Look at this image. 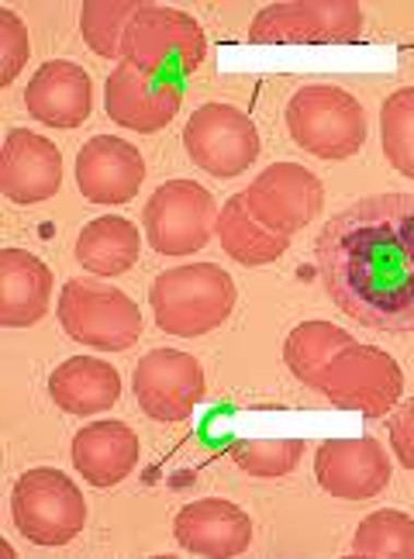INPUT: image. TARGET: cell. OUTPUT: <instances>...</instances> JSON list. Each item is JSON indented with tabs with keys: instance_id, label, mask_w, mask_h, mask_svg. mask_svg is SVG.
<instances>
[{
	"instance_id": "obj_27",
	"label": "cell",
	"mask_w": 414,
	"mask_h": 559,
	"mask_svg": "<svg viewBox=\"0 0 414 559\" xmlns=\"http://www.w3.org/2000/svg\"><path fill=\"white\" fill-rule=\"evenodd\" d=\"M304 456L300 439H243L232 445V463L249 477L276 480L297 469Z\"/></svg>"
},
{
	"instance_id": "obj_20",
	"label": "cell",
	"mask_w": 414,
	"mask_h": 559,
	"mask_svg": "<svg viewBox=\"0 0 414 559\" xmlns=\"http://www.w3.org/2000/svg\"><path fill=\"white\" fill-rule=\"evenodd\" d=\"M49 394L59 412L73 418H94L100 412H111L121 401V373L104 359L73 356L52 370Z\"/></svg>"
},
{
	"instance_id": "obj_12",
	"label": "cell",
	"mask_w": 414,
	"mask_h": 559,
	"mask_svg": "<svg viewBox=\"0 0 414 559\" xmlns=\"http://www.w3.org/2000/svg\"><path fill=\"white\" fill-rule=\"evenodd\" d=\"M390 460L377 439H329L315 453V477L339 501H374L390 484Z\"/></svg>"
},
{
	"instance_id": "obj_18",
	"label": "cell",
	"mask_w": 414,
	"mask_h": 559,
	"mask_svg": "<svg viewBox=\"0 0 414 559\" xmlns=\"http://www.w3.org/2000/svg\"><path fill=\"white\" fill-rule=\"evenodd\" d=\"M142 442L135 428L125 421L104 418L80 428L73 436V466L83 473V480L91 487H118L128 480V473L139 466Z\"/></svg>"
},
{
	"instance_id": "obj_9",
	"label": "cell",
	"mask_w": 414,
	"mask_h": 559,
	"mask_svg": "<svg viewBox=\"0 0 414 559\" xmlns=\"http://www.w3.org/2000/svg\"><path fill=\"white\" fill-rule=\"evenodd\" d=\"M184 148L193 166H201L204 174L217 180H232L243 177L259 159L263 145H259L256 121L246 111H238L235 104L211 100L190 115L184 128Z\"/></svg>"
},
{
	"instance_id": "obj_19",
	"label": "cell",
	"mask_w": 414,
	"mask_h": 559,
	"mask_svg": "<svg viewBox=\"0 0 414 559\" xmlns=\"http://www.w3.org/2000/svg\"><path fill=\"white\" fill-rule=\"evenodd\" d=\"M52 270L25 249L0 252V325L28 329L49 314Z\"/></svg>"
},
{
	"instance_id": "obj_31",
	"label": "cell",
	"mask_w": 414,
	"mask_h": 559,
	"mask_svg": "<svg viewBox=\"0 0 414 559\" xmlns=\"http://www.w3.org/2000/svg\"><path fill=\"white\" fill-rule=\"evenodd\" d=\"M390 445H394L401 466L414 473V397L398 404L390 415Z\"/></svg>"
},
{
	"instance_id": "obj_30",
	"label": "cell",
	"mask_w": 414,
	"mask_h": 559,
	"mask_svg": "<svg viewBox=\"0 0 414 559\" xmlns=\"http://www.w3.org/2000/svg\"><path fill=\"white\" fill-rule=\"evenodd\" d=\"M32 56V38L25 21L11 8H0V87H11Z\"/></svg>"
},
{
	"instance_id": "obj_1",
	"label": "cell",
	"mask_w": 414,
	"mask_h": 559,
	"mask_svg": "<svg viewBox=\"0 0 414 559\" xmlns=\"http://www.w3.org/2000/svg\"><path fill=\"white\" fill-rule=\"evenodd\" d=\"M332 305L377 332H414V193H374L339 211L315 242Z\"/></svg>"
},
{
	"instance_id": "obj_2",
	"label": "cell",
	"mask_w": 414,
	"mask_h": 559,
	"mask_svg": "<svg viewBox=\"0 0 414 559\" xmlns=\"http://www.w3.org/2000/svg\"><path fill=\"white\" fill-rule=\"evenodd\" d=\"M235 280L214 263H190L152 280L149 305L156 325L177 338H201L222 329L235 311Z\"/></svg>"
},
{
	"instance_id": "obj_8",
	"label": "cell",
	"mask_w": 414,
	"mask_h": 559,
	"mask_svg": "<svg viewBox=\"0 0 414 559\" xmlns=\"http://www.w3.org/2000/svg\"><path fill=\"white\" fill-rule=\"evenodd\" d=\"M145 239L159 255L201 252L217 228V204L211 190L193 180H166L152 190L142 211Z\"/></svg>"
},
{
	"instance_id": "obj_28",
	"label": "cell",
	"mask_w": 414,
	"mask_h": 559,
	"mask_svg": "<svg viewBox=\"0 0 414 559\" xmlns=\"http://www.w3.org/2000/svg\"><path fill=\"white\" fill-rule=\"evenodd\" d=\"M249 41H259V46L318 41V28L311 14L304 11V0H287V4H270L256 14V21L249 25Z\"/></svg>"
},
{
	"instance_id": "obj_25",
	"label": "cell",
	"mask_w": 414,
	"mask_h": 559,
	"mask_svg": "<svg viewBox=\"0 0 414 559\" xmlns=\"http://www.w3.org/2000/svg\"><path fill=\"white\" fill-rule=\"evenodd\" d=\"M139 11V0H91L80 8V35L100 59H121L128 21Z\"/></svg>"
},
{
	"instance_id": "obj_10",
	"label": "cell",
	"mask_w": 414,
	"mask_h": 559,
	"mask_svg": "<svg viewBox=\"0 0 414 559\" xmlns=\"http://www.w3.org/2000/svg\"><path fill=\"white\" fill-rule=\"evenodd\" d=\"M132 391L152 421H184L204 401V367L180 349H152L135 362Z\"/></svg>"
},
{
	"instance_id": "obj_22",
	"label": "cell",
	"mask_w": 414,
	"mask_h": 559,
	"mask_svg": "<svg viewBox=\"0 0 414 559\" xmlns=\"http://www.w3.org/2000/svg\"><path fill=\"white\" fill-rule=\"evenodd\" d=\"M139 255H142L139 225L118 218V214H107V218H94L91 225H83L76 239V263L97 276H121L139 263Z\"/></svg>"
},
{
	"instance_id": "obj_15",
	"label": "cell",
	"mask_w": 414,
	"mask_h": 559,
	"mask_svg": "<svg viewBox=\"0 0 414 559\" xmlns=\"http://www.w3.org/2000/svg\"><path fill=\"white\" fill-rule=\"evenodd\" d=\"M145 180L142 153L118 135H94L76 156V187L91 204H128Z\"/></svg>"
},
{
	"instance_id": "obj_26",
	"label": "cell",
	"mask_w": 414,
	"mask_h": 559,
	"mask_svg": "<svg viewBox=\"0 0 414 559\" xmlns=\"http://www.w3.org/2000/svg\"><path fill=\"white\" fill-rule=\"evenodd\" d=\"M380 139L387 163L414 180V87H401L383 100Z\"/></svg>"
},
{
	"instance_id": "obj_7",
	"label": "cell",
	"mask_w": 414,
	"mask_h": 559,
	"mask_svg": "<svg viewBox=\"0 0 414 559\" xmlns=\"http://www.w3.org/2000/svg\"><path fill=\"white\" fill-rule=\"evenodd\" d=\"M318 391L345 412H359L363 418H387L404 394V373L390 353L353 342L324 370Z\"/></svg>"
},
{
	"instance_id": "obj_24",
	"label": "cell",
	"mask_w": 414,
	"mask_h": 559,
	"mask_svg": "<svg viewBox=\"0 0 414 559\" xmlns=\"http://www.w3.org/2000/svg\"><path fill=\"white\" fill-rule=\"evenodd\" d=\"M353 552L366 559H383V556L414 559V519L394 508L366 514L356 528Z\"/></svg>"
},
{
	"instance_id": "obj_21",
	"label": "cell",
	"mask_w": 414,
	"mask_h": 559,
	"mask_svg": "<svg viewBox=\"0 0 414 559\" xmlns=\"http://www.w3.org/2000/svg\"><path fill=\"white\" fill-rule=\"evenodd\" d=\"M214 231H217V239H222V249L243 266H270L291 249V235H283V231L259 222L249 211L243 193L228 198L225 207L217 211Z\"/></svg>"
},
{
	"instance_id": "obj_4",
	"label": "cell",
	"mask_w": 414,
	"mask_h": 559,
	"mask_svg": "<svg viewBox=\"0 0 414 559\" xmlns=\"http://www.w3.org/2000/svg\"><path fill=\"white\" fill-rule=\"evenodd\" d=\"M287 132L291 139L318 159H348L366 145V111L363 104L329 83H315V87H300L287 100Z\"/></svg>"
},
{
	"instance_id": "obj_14",
	"label": "cell",
	"mask_w": 414,
	"mask_h": 559,
	"mask_svg": "<svg viewBox=\"0 0 414 559\" xmlns=\"http://www.w3.org/2000/svg\"><path fill=\"white\" fill-rule=\"evenodd\" d=\"M62 187V153L46 135L11 128L0 153V193L11 204H42Z\"/></svg>"
},
{
	"instance_id": "obj_6",
	"label": "cell",
	"mask_w": 414,
	"mask_h": 559,
	"mask_svg": "<svg viewBox=\"0 0 414 559\" xmlns=\"http://www.w3.org/2000/svg\"><path fill=\"white\" fill-rule=\"evenodd\" d=\"M59 325L80 346L125 353L142 338V311L125 290L100 280H67L59 290Z\"/></svg>"
},
{
	"instance_id": "obj_17",
	"label": "cell",
	"mask_w": 414,
	"mask_h": 559,
	"mask_svg": "<svg viewBox=\"0 0 414 559\" xmlns=\"http://www.w3.org/2000/svg\"><path fill=\"white\" fill-rule=\"evenodd\" d=\"M25 107L49 128H80L94 111V80L67 59L42 62L25 87Z\"/></svg>"
},
{
	"instance_id": "obj_16",
	"label": "cell",
	"mask_w": 414,
	"mask_h": 559,
	"mask_svg": "<svg viewBox=\"0 0 414 559\" xmlns=\"http://www.w3.org/2000/svg\"><path fill=\"white\" fill-rule=\"evenodd\" d=\"M173 535L193 556L232 559L252 546V519L225 498H204V501H190L177 511Z\"/></svg>"
},
{
	"instance_id": "obj_11",
	"label": "cell",
	"mask_w": 414,
	"mask_h": 559,
	"mask_svg": "<svg viewBox=\"0 0 414 559\" xmlns=\"http://www.w3.org/2000/svg\"><path fill=\"white\" fill-rule=\"evenodd\" d=\"M243 198L263 225L283 235H294L300 228H308L321 214L324 187L308 166L273 163L243 190Z\"/></svg>"
},
{
	"instance_id": "obj_29",
	"label": "cell",
	"mask_w": 414,
	"mask_h": 559,
	"mask_svg": "<svg viewBox=\"0 0 414 559\" xmlns=\"http://www.w3.org/2000/svg\"><path fill=\"white\" fill-rule=\"evenodd\" d=\"M304 11L311 14L318 28V46H339V41L363 38V8L353 0H304Z\"/></svg>"
},
{
	"instance_id": "obj_23",
	"label": "cell",
	"mask_w": 414,
	"mask_h": 559,
	"mask_svg": "<svg viewBox=\"0 0 414 559\" xmlns=\"http://www.w3.org/2000/svg\"><path fill=\"white\" fill-rule=\"evenodd\" d=\"M353 335L345 329L332 325V321H300V325L287 335L283 342V362H287V370L304 383V386H315L324 377V370L332 367L335 356L353 346Z\"/></svg>"
},
{
	"instance_id": "obj_3",
	"label": "cell",
	"mask_w": 414,
	"mask_h": 559,
	"mask_svg": "<svg viewBox=\"0 0 414 559\" xmlns=\"http://www.w3.org/2000/svg\"><path fill=\"white\" fill-rule=\"evenodd\" d=\"M208 59V38L198 17L180 8L142 4V11L128 21L121 41V62H132L135 70L180 83L184 76L198 73Z\"/></svg>"
},
{
	"instance_id": "obj_13",
	"label": "cell",
	"mask_w": 414,
	"mask_h": 559,
	"mask_svg": "<svg viewBox=\"0 0 414 559\" xmlns=\"http://www.w3.org/2000/svg\"><path fill=\"white\" fill-rule=\"evenodd\" d=\"M184 87L169 80H156L132 62H118L104 83V107L115 124L132 128V132L152 135L180 115Z\"/></svg>"
},
{
	"instance_id": "obj_5",
	"label": "cell",
	"mask_w": 414,
	"mask_h": 559,
	"mask_svg": "<svg viewBox=\"0 0 414 559\" xmlns=\"http://www.w3.org/2000/svg\"><path fill=\"white\" fill-rule=\"evenodd\" d=\"M11 522L35 546H67L86 525V498L62 469L35 466L11 487Z\"/></svg>"
}]
</instances>
